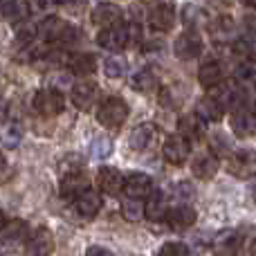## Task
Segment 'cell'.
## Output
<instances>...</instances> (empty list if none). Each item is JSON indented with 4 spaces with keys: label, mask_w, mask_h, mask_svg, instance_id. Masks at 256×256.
<instances>
[{
    "label": "cell",
    "mask_w": 256,
    "mask_h": 256,
    "mask_svg": "<svg viewBox=\"0 0 256 256\" xmlns=\"http://www.w3.org/2000/svg\"><path fill=\"white\" fill-rule=\"evenodd\" d=\"M168 209L171 207L166 202V196L162 191H150V196L144 202V218L150 222H162V220H166Z\"/></svg>",
    "instance_id": "5bb4252c"
},
{
    "label": "cell",
    "mask_w": 256,
    "mask_h": 256,
    "mask_svg": "<svg viewBox=\"0 0 256 256\" xmlns=\"http://www.w3.org/2000/svg\"><path fill=\"white\" fill-rule=\"evenodd\" d=\"M104 72H106L108 79H122L126 72V61L120 56H110L104 61Z\"/></svg>",
    "instance_id": "4dcf8cb0"
},
{
    "label": "cell",
    "mask_w": 256,
    "mask_h": 256,
    "mask_svg": "<svg viewBox=\"0 0 256 256\" xmlns=\"http://www.w3.org/2000/svg\"><path fill=\"white\" fill-rule=\"evenodd\" d=\"M222 76H225V72H222V66L218 61H204L202 66H200L198 70V81L202 88H218V86L222 84Z\"/></svg>",
    "instance_id": "44dd1931"
},
{
    "label": "cell",
    "mask_w": 256,
    "mask_h": 256,
    "mask_svg": "<svg viewBox=\"0 0 256 256\" xmlns=\"http://www.w3.org/2000/svg\"><path fill=\"white\" fill-rule=\"evenodd\" d=\"M90 18H92V22L97 27L106 30V27H112V25H117V22H122V9L117 7L115 2H99L97 7L92 9Z\"/></svg>",
    "instance_id": "d6986e66"
},
{
    "label": "cell",
    "mask_w": 256,
    "mask_h": 256,
    "mask_svg": "<svg viewBox=\"0 0 256 256\" xmlns=\"http://www.w3.org/2000/svg\"><path fill=\"white\" fill-rule=\"evenodd\" d=\"M254 200H256V184H254Z\"/></svg>",
    "instance_id": "f6af8a7d"
},
{
    "label": "cell",
    "mask_w": 256,
    "mask_h": 256,
    "mask_svg": "<svg viewBox=\"0 0 256 256\" xmlns=\"http://www.w3.org/2000/svg\"><path fill=\"white\" fill-rule=\"evenodd\" d=\"M240 4H245V7H250V9H256V0H240Z\"/></svg>",
    "instance_id": "b9f144b4"
},
{
    "label": "cell",
    "mask_w": 256,
    "mask_h": 256,
    "mask_svg": "<svg viewBox=\"0 0 256 256\" xmlns=\"http://www.w3.org/2000/svg\"><path fill=\"white\" fill-rule=\"evenodd\" d=\"M128 120V106L122 97H106L97 108V122L104 128H120Z\"/></svg>",
    "instance_id": "7a4b0ae2"
},
{
    "label": "cell",
    "mask_w": 256,
    "mask_h": 256,
    "mask_svg": "<svg viewBox=\"0 0 256 256\" xmlns=\"http://www.w3.org/2000/svg\"><path fill=\"white\" fill-rule=\"evenodd\" d=\"M72 202H74V212L79 214L81 218H86V220L94 218L99 212H102V194L94 191V189H90V186L86 191H81Z\"/></svg>",
    "instance_id": "8fae6325"
},
{
    "label": "cell",
    "mask_w": 256,
    "mask_h": 256,
    "mask_svg": "<svg viewBox=\"0 0 256 256\" xmlns=\"http://www.w3.org/2000/svg\"><path fill=\"white\" fill-rule=\"evenodd\" d=\"M0 4H2V0H0Z\"/></svg>",
    "instance_id": "bcb514c9"
},
{
    "label": "cell",
    "mask_w": 256,
    "mask_h": 256,
    "mask_svg": "<svg viewBox=\"0 0 256 256\" xmlns=\"http://www.w3.org/2000/svg\"><path fill=\"white\" fill-rule=\"evenodd\" d=\"M202 48H204L202 38H200V34L194 30L182 32V34L176 38V43H173V52H176V56L182 58V61L198 58L200 54H202Z\"/></svg>",
    "instance_id": "8992f818"
},
{
    "label": "cell",
    "mask_w": 256,
    "mask_h": 256,
    "mask_svg": "<svg viewBox=\"0 0 256 256\" xmlns=\"http://www.w3.org/2000/svg\"><path fill=\"white\" fill-rule=\"evenodd\" d=\"M250 256H256V240L252 243V248H250Z\"/></svg>",
    "instance_id": "7bdbcfd3"
},
{
    "label": "cell",
    "mask_w": 256,
    "mask_h": 256,
    "mask_svg": "<svg viewBox=\"0 0 256 256\" xmlns=\"http://www.w3.org/2000/svg\"><path fill=\"white\" fill-rule=\"evenodd\" d=\"M222 117H225V106H222L216 97L198 99V104H196V120L216 124V122H220Z\"/></svg>",
    "instance_id": "ac0fdd59"
},
{
    "label": "cell",
    "mask_w": 256,
    "mask_h": 256,
    "mask_svg": "<svg viewBox=\"0 0 256 256\" xmlns=\"http://www.w3.org/2000/svg\"><path fill=\"white\" fill-rule=\"evenodd\" d=\"M58 171L61 176H68V173H76V171H84V160L79 158L76 153H68L66 158L58 162Z\"/></svg>",
    "instance_id": "1f68e13d"
},
{
    "label": "cell",
    "mask_w": 256,
    "mask_h": 256,
    "mask_svg": "<svg viewBox=\"0 0 256 256\" xmlns=\"http://www.w3.org/2000/svg\"><path fill=\"white\" fill-rule=\"evenodd\" d=\"M227 168L234 178H240V180H248V178L256 176V150L254 148H243L236 150L234 155L227 162Z\"/></svg>",
    "instance_id": "5b68a950"
},
{
    "label": "cell",
    "mask_w": 256,
    "mask_h": 256,
    "mask_svg": "<svg viewBox=\"0 0 256 256\" xmlns=\"http://www.w3.org/2000/svg\"><path fill=\"white\" fill-rule=\"evenodd\" d=\"M189 153H191L189 142H186L184 137H180V135L166 137V140H164V144H162L164 160H166L168 164H173V166H180V164H184L186 160H189Z\"/></svg>",
    "instance_id": "9c48e42d"
},
{
    "label": "cell",
    "mask_w": 256,
    "mask_h": 256,
    "mask_svg": "<svg viewBox=\"0 0 256 256\" xmlns=\"http://www.w3.org/2000/svg\"><path fill=\"white\" fill-rule=\"evenodd\" d=\"M112 150V142L108 140V137H97V140L90 144V153H92V158L102 160V158H108Z\"/></svg>",
    "instance_id": "836d02e7"
},
{
    "label": "cell",
    "mask_w": 256,
    "mask_h": 256,
    "mask_svg": "<svg viewBox=\"0 0 256 256\" xmlns=\"http://www.w3.org/2000/svg\"><path fill=\"white\" fill-rule=\"evenodd\" d=\"M27 256H50L54 252V236L48 227H38L34 234L27 236L25 240Z\"/></svg>",
    "instance_id": "30bf717a"
},
{
    "label": "cell",
    "mask_w": 256,
    "mask_h": 256,
    "mask_svg": "<svg viewBox=\"0 0 256 256\" xmlns=\"http://www.w3.org/2000/svg\"><path fill=\"white\" fill-rule=\"evenodd\" d=\"M7 110H9V106H7V102H4V97H0V122L7 117Z\"/></svg>",
    "instance_id": "f35d334b"
},
{
    "label": "cell",
    "mask_w": 256,
    "mask_h": 256,
    "mask_svg": "<svg viewBox=\"0 0 256 256\" xmlns=\"http://www.w3.org/2000/svg\"><path fill=\"white\" fill-rule=\"evenodd\" d=\"M97 43H99V48L108 50V52H120V50H124L128 45V27L124 22L106 27V30L99 32Z\"/></svg>",
    "instance_id": "ba28073f"
},
{
    "label": "cell",
    "mask_w": 256,
    "mask_h": 256,
    "mask_svg": "<svg viewBox=\"0 0 256 256\" xmlns=\"http://www.w3.org/2000/svg\"><path fill=\"white\" fill-rule=\"evenodd\" d=\"M153 191V180L148 173L132 171L124 178V194L132 200H146Z\"/></svg>",
    "instance_id": "52a82bcc"
},
{
    "label": "cell",
    "mask_w": 256,
    "mask_h": 256,
    "mask_svg": "<svg viewBox=\"0 0 256 256\" xmlns=\"http://www.w3.org/2000/svg\"><path fill=\"white\" fill-rule=\"evenodd\" d=\"M32 104H34V110L43 117H56V115H61L63 108H66V99H63V94L54 88L38 90V92L34 94V102Z\"/></svg>",
    "instance_id": "3957f363"
},
{
    "label": "cell",
    "mask_w": 256,
    "mask_h": 256,
    "mask_svg": "<svg viewBox=\"0 0 256 256\" xmlns=\"http://www.w3.org/2000/svg\"><path fill=\"white\" fill-rule=\"evenodd\" d=\"M86 256H115L110 252V250L102 248V245H92V248H88V252H86Z\"/></svg>",
    "instance_id": "74e56055"
},
{
    "label": "cell",
    "mask_w": 256,
    "mask_h": 256,
    "mask_svg": "<svg viewBox=\"0 0 256 256\" xmlns=\"http://www.w3.org/2000/svg\"><path fill=\"white\" fill-rule=\"evenodd\" d=\"M88 189V176L84 171L76 173H68V176H61V196L63 198H72L74 200L81 191Z\"/></svg>",
    "instance_id": "7402d4cb"
},
{
    "label": "cell",
    "mask_w": 256,
    "mask_h": 256,
    "mask_svg": "<svg viewBox=\"0 0 256 256\" xmlns=\"http://www.w3.org/2000/svg\"><path fill=\"white\" fill-rule=\"evenodd\" d=\"M38 36L45 40V43H72V40L79 36L74 25L66 22L58 16H48L38 27H36Z\"/></svg>",
    "instance_id": "6da1fadb"
},
{
    "label": "cell",
    "mask_w": 256,
    "mask_h": 256,
    "mask_svg": "<svg viewBox=\"0 0 256 256\" xmlns=\"http://www.w3.org/2000/svg\"><path fill=\"white\" fill-rule=\"evenodd\" d=\"M97 184H99L102 194L117 198V196L124 191V176H122L115 166H102L97 173Z\"/></svg>",
    "instance_id": "7c38bea8"
},
{
    "label": "cell",
    "mask_w": 256,
    "mask_h": 256,
    "mask_svg": "<svg viewBox=\"0 0 256 256\" xmlns=\"http://www.w3.org/2000/svg\"><path fill=\"white\" fill-rule=\"evenodd\" d=\"M155 256H189V248L184 243H164Z\"/></svg>",
    "instance_id": "d590c367"
},
{
    "label": "cell",
    "mask_w": 256,
    "mask_h": 256,
    "mask_svg": "<svg viewBox=\"0 0 256 256\" xmlns=\"http://www.w3.org/2000/svg\"><path fill=\"white\" fill-rule=\"evenodd\" d=\"M122 216L130 222H137L140 218H144V202H142V200L126 198L124 202H122Z\"/></svg>",
    "instance_id": "f546056e"
},
{
    "label": "cell",
    "mask_w": 256,
    "mask_h": 256,
    "mask_svg": "<svg viewBox=\"0 0 256 256\" xmlns=\"http://www.w3.org/2000/svg\"><path fill=\"white\" fill-rule=\"evenodd\" d=\"M178 135L184 137L186 142H196L202 137V126H200V120L196 117H182L178 122Z\"/></svg>",
    "instance_id": "83f0119b"
},
{
    "label": "cell",
    "mask_w": 256,
    "mask_h": 256,
    "mask_svg": "<svg viewBox=\"0 0 256 256\" xmlns=\"http://www.w3.org/2000/svg\"><path fill=\"white\" fill-rule=\"evenodd\" d=\"M148 22L153 30L168 32L173 27V22H176V7H173L171 2L155 4V7L148 12Z\"/></svg>",
    "instance_id": "e0dca14e"
},
{
    "label": "cell",
    "mask_w": 256,
    "mask_h": 256,
    "mask_svg": "<svg viewBox=\"0 0 256 256\" xmlns=\"http://www.w3.org/2000/svg\"><path fill=\"white\" fill-rule=\"evenodd\" d=\"M212 27H214V36H216V38H227V36L234 32V20L227 16H220Z\"/></svg>",
    "instance_id": "e575fe53"
},
{
    "label": "cell",
    "mask_w": 256,
    "mask_h": 256,
    "mask_svg": "<svg viewBox=\"0 0 256 256\" xmlns=\"http://www.w3.org/2000/svg\"><path fill=\"white\" fill-rule=\"evenodd\" d=\"M4 225H7V216H4V212L0 209V232L4 230Z\"/></svg>",
    "instance_id": "60d3db41"
},
{
    "label": "cell",
    "mask_w": 256,
    "mask_h": 256,
    "mask_svg": "<svg viewBox=\"0 0 256 256\" xmlns=\"http://www.w3.org/2000/svg\"><path fill=\"white\" fill-rule=\"evenodd\" d=\"M70 70L74 72L76 76H88L92 72H97V56L94 54H76V56L70 58Z\"/></svg>",
    "instance_id": "4316f807"
},
{
    "label": "cell",
    "mask_w": 256,
    "mask_h": 256,
    "mask_svg": "<svg viewBox=\"0 0 256 256\" xmlns=\"http://www.w3.org/2000/svg\"><path fill=\"white\" fill-rule=\"evenodd\" d=\"M218 168H220V162H218L216 153H200L191 160V173L198 180H212L218 173Z\"/></svg>",
    "instance_id": "9a60e30c"
},
{
    "label": "cell",
    "mask_w": 256,
    "mask_h": 256,
    "mask_svg": "<svg viewBox=\"0 0 256 256\" xmlns=\"http://www.w3.org/2000/svg\"><path fill=\"white\" fill-rule=\"evenodd\" d=\"M155 135H158V128H155L153 124H140L135 130L130 132L128 144H130L132 150H146L155 142Z\"/></svg>",
    "instance_id": "cb8c5ba5"
},
{
    "label": "cell",
    "mask_w": 256,
    "mask_h": 256,
    "mask_svg": "<svg viewBox=\"0 0 256 256\" xmlns=\"http://www.w3.org/2000/svg\"><path fill=\"white\" fill-rule=\"evenodd\" d=\"M182 22H184L189 30L198 32L200 27L209 25V16L202 7H198V4H184V9H182Z\"/></svg>",
    "instance_id": "484cf974"
},
{
    "label": "cell",
    "mask_w": 256,
    "mask_h": 256,
    "mask_svg": "<svg viewBox=\"0 0 256 256\" xmlns=\"http://www.w3.org/2000/svg\"><path fill=\"white\" fill-rule=\"evenodd\" d=\"M7 160H4V155H0V180L4 178V173H7Z\"/></svg>",
    "instance_id": "ab89813d"
},
{
    "label": "cell",
    "mask_w": 256,
    "mask_h": 256,
    "mask_svg": "<svg viewBox=\"0 0 256 256\" xmlns=\"http://www.w3.org/2000/svg\"><path fill=\"white\" fill-rule=\"evenodd\" d=\"M97 94H99L97 84H92V81H79V84H74V88H72L70 99H72V104H74V108H79V110H90V108L94 106V102H97Z\"/></svg>",
    "instance_id": "4fadbf2b"
},
{
    "label": "cell",
    "mask_w": 256,
    "mask_h": 256,
    "mask_svg": "<svg viewBox=\"0 0 256 256\" xmlns=\"http://www.w3.org/2000/svg\"><path fill=\"white\" fill-rule=\"evenodd\" d=\"M0 236H2V243H9V245L25 243L27 236H30V225L25 220H7Z\"/></svg>",
    "instance_id": "d4e9b609"
},
{
    "label": "cell",
    "mask_w": 256,
    "mask_h": 256,
    "mask_svg": "<svg viewBox=\"0 0 256 256\" xmlns=\"http://www.w3.org/2000/svg\"><path fill=\"white\" fill-rule=\"evenodd\" d=\"M36 36H38V32H36L34 25H22L20 30H18V34H16V40H18L20 45H25V48H27V45H30L32 40L36 38Z\"/></svg>",
    "instance_id": "8d00e7d4"
},
{
    "label": "cell",
    "mask_w": 256,
    "mask_h": 256,
    "mask_svg": "<svg viewBox=\"0 0 256 256\" xmlns=\"http://www.w3.org/2000/svg\"><path fill=\"white\" fill-rule=\"evenodd\" d=\"M54 2H56V4H70L72 0H54Z\"/></svg>",
    "instance_id": "ee69618b"
},
{
    "label": "cell",
    "mask_w": 256,
    "mask_h": 256,
    "mask_svg": "<svg viewBox=\"0 0 256 256\" xmlns=\"http://www.w3.org/2000/svg\"><path fill=\"white\" fill-rule=\"evenodd\" d=\"M245 245L243 230H222L212 240V250L216 256H236Z\"/></svg>",
    "instance_id": "277c9868"
},
{
    "label": "cell",
    "mask_w": 256,
    "mask_h": 256,
    "mask_svg": "<svg viewBox=\"0 0 256 256\" xmlns=\"http://www.w3.org/2000/svg\"><path fill=\"white\" fill-rule=\"evenodd\" d=\"M232 130L238 137H252L256 135V110L243 108V110L232 112Z\"/></svg>",
    "instance_id": "ffe728a7"
},
{
    "label": "cell",
    "mask_w": 256,
    "mask_h": 256,
    "mask_svg": "<svg viewBox=\"0 0 256 256\" xmlns=\"http://www.w3.org/2000/svg\"><path fill=\"white\" fill-rule=\"evenodd\" d=\"M198 216H196V209H191L189 204H178V207H171L166 214V222L171 230H178V232H184L189 227L196 225Z\"/></svg>",
    "instance_id": "2e32d148"
},
{
    "label": "cell",
    "mask_w": 256,
    "mask_h": 256,
    "mask_svg": "<svg viewBox=\"0 0 256 256\" xmlns=\"http://www.w3.org/2000/svg\"><path fill=\"white\" fill-rule=\"evenodd\" d=\"M0 9H2V16L4 20L14 22V25H18V22H25L27 18H30V0H4L2 4H0Z\"/></svg>",
    "instance_id": "603a6c76"
},
{
    "label": "cell",
    "mask_w": 256,
    "mask_h": 256,
    "mask_svg": "<svg viewBox=\"0 0 256 256\" xmlns=\"http://www.w3.org/2000/svg\"><path fill=\"white\" fill-rule=\"evenodd\" d=\"M22 140V128L18 124H9L7 128H4L2 132V144L7 146V148H16L18 144H20Z\"/></svg>",
    "instance_id": "d6a6232c"
},
{
    "label": "cell",
    "mask_w": 256,
    "mask_h": 256,
    "mask_svg": "<svg viewBox=\"0 0 256 256\" xmlns=\"http://www.w3.org/2000/svg\"><path fill=\"white\" fill-rule=\"evenodd\" d=\"M132 88L137 92H150V90L158 88V74L150 68H144V70H140L132 76Z\"/></svg>",
    "instance_id": "f1b7e54d"
}]
</instances>
